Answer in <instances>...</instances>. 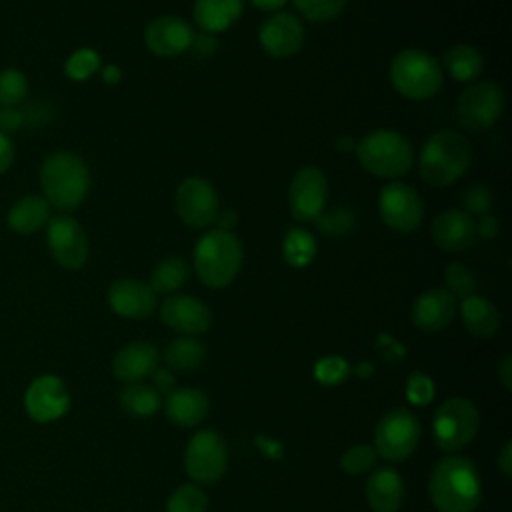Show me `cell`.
<instances>
[{
    "mask_svg": "<svg viewBox=\"0 0 512 512\" xmlns=\"http://www.w3.org/2000/svg\"><path fill=\"white\" fill-rule=\"evenodd\" d=\"M428 490L438 512H474L482 498L480 474L464 456L442 458L430 474Z\"/></svg>",
    "mask_w": 512,
    "mask_h": 512,
    "instance_id": "obj_1",
    "label": "cell"
},
{
    "mask_svg": "<svg viewBox=\"0 0 512 512\" xmlns=\"http://www.w3.org/2000/svg\"><path fill=\"white\" fill-rule=\"evenodd\" d=\"M38 180L42 196L62 212L76 210L90 192L88 164L70 150L48 154L40 164Z\"/></svg>",
    "mask_w": 512,
    "mask_h": 512,
    "instance_id": "obj_2",
    "label": "cell"
},
{
    "mask_svg": "<svg viewBox=\"0 0 512 512\" xmlns=\"http://www.w3.org/2000/svg\"><path fill=\"white\" fill-rule=\"evenodd\" d=\"M472 162L470 142L458 130L434 132L420 150L418 170L426 184L444 188L460 180Z\"/></svg>",
    "mask_w": 512,
    "mask_h": 512,
    "instance_id": "obj_3",
    "label": "cell"
},
{
    "mask_svg": "<svg viewBox=\"0 0 512 512\" xmlns=\"http://www.w3.org/2000/svg\"><path fill=\"white\" fill-rule=\"evenodd\" d=\"M244 250L240 240L232 232L208 230L194 246V272L198 280L208 288L230 286L242 270Z\"/></svg>",
    "mask_w": 512,
    "mask_h": 512,
    "instance_id": "obj_4",
    "label": "cell"
},
{
    "mask_svg": "<svg viewBox=\"0 0 512 512\" xmlns=\"http://www.w3.org/2000/svg\"><path fill=\"white\" fill-rule=\"evenodd\" d=\"M362 168L378 178H400L414 166V148L410 140L388 128L372 130L356 144Z\"/></svg>",
    "mask_w": 512,
    "mask_h": 512,
    "instance_id": "obj_5",
    "label": "cell"
},
{
    "mask_svg": "<svg viewBox=\"0 0 512 512\" xmlns=\"http://www.w3.org/2000/svg\"><path fill=\"white\" fill-rule=\"evenodd\" d=\"M390 82L408 100H428L440 92L444 70L432 54L420 48H404L390 62Z\"/></svg>",
    "mask_w": 512,
    "mask_h": 512,
    "instance_id": "obj_6",
    "label": "cell"
},
{
    "mask_svg": "<svg viewBox=\"0 0 512 512\" xmlns=\"http://www.w3.org/2000/svg\"><path fill=\"white\" fill-rule=\"evenodd\" d=\"M504 104H506V98L500 84H496L494 80L472 82L458 96V104H456L458 124L472 134L486 132L502 116Z\"/></svg>",
    "mask_w": 512,
    "mask_h": 512,
    "instance_id": "obj_7",
    "label": "cell"
},
{
    "mask_svg": "<svg viewBox=\"0 0 512 512\" xmlns=\"http://www.w3.org/2000/svg\"><path fill=\"white\" fill-rule=\"evenodd\" d=\"M478 410L466 398L444 400L432 422L434 442L444 452H456L464 448L478 432Z\"/></svg>",
    "mask_w": 512,
    "mask_h": 512,
    "instance_id": "obj_8",
    "label": "cell"
},
{
    "mask_svg": "<svg viewBox=\"0 0 512 512\" xmlns=\"http://www.w3.org/2000/svg\"><path fill=\"white\" fill-rule=\"evenodd\" d=\"M420 440V424L406 408L386 412L374 430V450L388 462L406 460Z\"/></svg>",
    "mask_w": 512,
    "mask_h": 512,
    "instance_id": "obj_9",
    "label": "cell"
},
{
    "mask_svg": "<svg viewBox=\"0 0 512 512\" xmlns=\"http://www.w3.org/2000/svg\"><path fill=\"white\" fill-rule=\"evenodd\" d=\"M46 246L52 260L66 268L78 270L88 260V236L82 224L68 214H56L46 224Z\"/></svg>",
    "mask_w": 512,
    "mask_h": 512,
    "instance_id": "obj_10",
    "label": "cell"
},
{
    "mask_svg": "<svg viewBox=\"0 0 512 512\" xmlns=\"http://www.w3.org/2000/svg\"><path fill=\"white\" fill-rule=\"evenodd\" d=\"M186 472L192 480L202 484L218 482L228 466V448L224 438L214 430L196 432L186 446Z\"/></svg>",
    "mask_w": 512,
    "mask_h": 512,
    "instance_id": "obj_11",
    "label": "cell"
},
{
    "mask_svg": "<svg viewBox=\"0 0 512 512\" xmlns=\"http://www.w3.org/2000/svg\"><path fill=\"white\" fill-rule=\"evenodd\" d=\"M174 208L178 218L190 228H206L216 222L220 212L218 192L202 176H188L184 178L174 196Z\"/></svg>",
    "mask_w": 512,
    "mask_h": 512,
    "instance_id": "obj_12",
    "label": "cell"
},
{
    "mask_svg": "<svg viewBox=\"0 0 512 512\" xmlns=\"http://www.w3.org/2000/svg\"><path fill=\"white\" fill-rule=\"evenodd\" d=\"M378 212L388 228L408 234L416 230L424 218V200L416 188L396 180L382 186L378 194Z\"/></svg>",
    "mask_w": 512,
    "mask_h": 512,
    "instance_id": "obj_13",
    "label": "cell"
},
{
    "mask_svg": "<svg viewBox=\"0 0 512 512\" xmlns=\"http://www.w3.org/2000/svg\"><path fill=\"white\" fill-rule=\"evenodd\" d=\"M328 180L318 166H302L288 186V208L294 220L314 222L326 208Z\"/></svg>",
    "mask_w": 512,
    "mask_h": 512,
    "instance_id": "obj_14",
    "label": "cell"
},
{
    "mask_svg": "<svg viewBox=\"0 0 512 512\" xmlns=\"http://www.w3.org/2000/svg\"><path fill=\"white\" fill-rule=\"evenodd\" d=\"M24 408L28 416L40 424L62 418L70 408V394L64 380L54 374L34 378L26 388Z\"/></svg>",
    "mask_w": 512,
    "mask_h": 512,
    "instance_id": "obj_15",
    "label": "cell"
},
{
    "mask_svg": "<svg viewBox=\"0 0 512 512\" xmlns=\"http://www.w3.org/2000/svg\"><path fill=\"white\" fill-rule=\"evenodd\" d=\"M260 46L272 58H290L300 52L306 40V30L292 12H274L258 30Z\"/></svg>",
    "mask_w": 512,
    "mask_h": 512,
    "instance_id": "obj_16",
    "label": "cell"
},
{
    "mask_svg": "<svg viewBox=\"0 0 512 512\" xmlns=\"http://www.w3.org/2000/svg\"><path fill=\"white\" fill-rule=\"evenodd\" d=\"M160 320L186 336L202 334L212 324L210 308L196 296L170 294L160 304Z\"/></svg>",
    "mask_w": 512,
    "mask_h": 512,
    "instance_id": "obj_17",
    "label": "cell"
},
{
    "mask_svg": "<svg viewBox=\"0 0 512 512\" xmlns=\"http://www.w3.org/2000/svg\"><path fill=\"white\" fill-rule=\"evenodd\" d=\"M194 36L196 34L190 22L172 14L154 18L144 30V42L148 50L162 58H172L192 48Z\"/></svg>",
    "mask_w": 512,
    "mask_h": 512,
    "instance_id": "obj_18",
    "label": "cell"
},
{
    "mask_svg": "<svg viewBox=\"0 0 512 512\" xmlns=\"http://www.w3.org/2000/svg\"><path fill=\"white\" fill-rule=\"evenodd\" d=\"M108 306L112 312L124 318L142 320L148 318L156 306V292L150 288V284H144L138 278H118L108 286L106 292Z\"/></svg>",
    "mask_w": 512,
    "mask_h": 512,
    "instance_id": "obj_19",
    "label": "cell"
},
{
    "mask_svg": "<svg viewBox=\"0 0 512 512\" xmlns=\"http://www.w3.org/2000/svg\"><path fill=\"white\" fill-rule=\"evenodd\" d=\"M430 238L442 252H464L476 240L474 218L460 208L442 210L432 220Z\"/></svg>",
    "mask_w": 512,
    "mask_h": 512,
    "instance_id": "obj_20",
    "label": "cell"
},
{
    "mask_svg": "<svg viewBox=\"0 0 512 512\" xmlns=\"http://www.w3.org/2000/svg\"><path fill=\"white\" fill-rule=\"evenodd\" d=\"M458 310V300L446 288H428L412 304L410 318L422 332H438L446 328Z\"/></svg>",
    "mask_w": 512,
    "mask_h": 512,
    "instance_id": "obj_21",
    "label": "cell"
},
{
    "mask_svg": "<svg viewBox=\"0 0 512 512\" xmlns=\"http://www.w3.org/2000/svg\"><path fill=\"white\" fill-rule=\"evenodd\" d=\"M156 368H158V350L154 344L144 340H136L122 346L112 360L114 376L126 384L142 382L146 376H152Z\"/></svg>",
    "mask_w": 512,
    "mask_h": 512,
    "instance_id": "obj_22",
    "label": "cell"
},
{
    "mask_svg": "<svg viewBox=\"0 0 512 512\" xmlns=\"http://www.w3.org/2000/svg\"><path fill=\"white\" fill-rule=\"evenodd\" d=\"M366 500L374 512H396L404 502L402 476L392 466L376 468L366 482Z\"/></svg>",
    "mask_w": 512,
    "mask_h": 512,
    "instance_id": "obj_23",
    "label": "cell"
},
{
    "mask_svg": "<svg viewBox=\"0 0 512 512\" xmlns=\"http://www.w3.org/2000/svg\"><path fill=\"white\" fill-rule=\"evenodd\" d=\"M52 218V206L42 194H26L18 198L6 214V224L12 232L20 236H30L46 228Z\"/></svg>",
    "mask_w": 512,
    "mask_h": 512,
    "instance_id": "obj_24",
    "label": "cell"
},
{
    "mask_svg": "<svg viewBox=\"0 0 512 512\" xmlns=\"http://www.w3.org/2000/svg\"><path fill=\"white\" fill-rule=\"evenodd\" d=\"M244 10V0H194L192 16L206 34L228 30Z\"/></svg>",
    "mask_w": 512,
    "mask_h": 512,
    "instance_id": "obj_25",
    "label": "cell"
},
{
    "mask_svg": "<svg viewBox=\"0 0 512 512\" xmlns=\"http://www.w3.org/2000/svg\"><path fill=\"white\" fill-rule=\"evenodd\" d=\"M208 398L196 388H176L166 396V416L170 422L190 428L200 424L208 414Z\"/></svg>",
    "mask_w": 512,
    "mask_h": 512,
    "instance_id": "obj_26",
    "label": "cell"
},
{
    "mask_svg": "<svg viewBox=\"0 0 512 512\" xmlns=\"http://www.w3.org/2000/svg\"><path fill=\"white\" fill-rule=\"evenodd\" d=\"M460 316L466 330L476 338H490L500 328L498 308L484 296H468L460 302Z\"/></svg>",
    "mask_w": 512,
    "mask_h": 512,
    "instance_id": "obj_27",
    "label": "cell"
},
{
    "mask_svg": "<svg viewBox=\"0 0 512 512\" xmlns=\"http://www.w3.org/2000/svg\"><path fill=\"white\" fill-rule=\"evenodd\" d=\"M442 70H446L458 82H472L484 68L480 50L472 44H454L442 54Z\"/></svg>",
    "mask_w": 512,
    "mask_h": 512,
    "instance_id": "obj_28",
    "label": "cell"
},
{
    "mask_svg": "<svg viewBox=\"0 0 512 512\" xmlns=\"http://www.w3.org/2000/svg\"><path fill=\"white\" fill-rule=\"evenodd\" d=\"M118 400H120V408L134 418H148L156 414L162 404V396L154 390V386L144 382L126 384Z\"/></svg>",
    "mask_w": 512,
    "mask_h": 512,
    "instance_id": "obj_29",
    "label": "cell"
},
{
    "mask_svg": "<svg viewBox=\"0 0 512 512\" xmlns=\"http://www.w3.org/2000/svg\"><path fill=\"white\" fill-rule=\"evenodd\" d=\"M190 266L182 256H166L156 262L150 274V288L156 294H176L178 288L188 280Z\"/></svg>",
    "mask_w": 512,
    "mask_h": 512,
    "instance_id": "obj_30",
    "label": "cell"
},
{
    "mask_svg": "<svg viewBox=\"0 0 512 512\" xmlns=\"http://www.w3.org/2000/svg\"><path fill=\"white\" fill-rule=\"evenodd\" d=\"M164 360L170 370L190 372L204 362V346L194 336H180L164 350Z\"/></svg>",
    "mask_w": 512,
    "mask_h": 512,
    "instance_id": "obj_31",
    "label": "cell"
},
{
    "mask_svg": "<svg viewBox=\"0 0 512 512\" xmlns=\"http://www.w3.org/2000/svg\"><path fill=\"white\" fill-rule=\"evenodd\" d=\"M318 252L316 236L304 228H290L282 240L284 260L294 268L308 266Z\"/></svg>",
    "mask_w": 512,
    "mask_h": 512,
    "instance_id": "obj_32",
    "label": "cell"
},
{
    "mask_svg": "<svg viewBox=\"0 0 512 512\" xmlns=\"http://www.w3.org/2000/svg\"><path fill=\"white\" fill-rule=\"evenodd\" d=\"M28 96V78L18 68L0 70V106H18Z\"/></svg>",
    "mask_w": 512,
    "mask_h": 512,
    "instance_id": "obj_33",
    "label": "cell"
},
{
    "mask_svg": "<svg viewBox=\"0 0 512 512\" xmlns=\"http://www.w3.org/2000/svg\"><path fill=\"white\" fill-rule=\"evenodd\" d=\"M98 70H100V54L92 48H78L64 62V74L76 82L88 80Z\"/></svg>",
    "mask_w": 512,
    "mask_h": 512,
    "instance_id": "obj_34",
    "label": "cell"
},
{
    "mask_svg": "<svg viewBox=\"0 0 512 512\" xmlns=\"http://www.w3.org/2000/svg\"><path fill=\"white\" fill-rule=\"evenodd\" d=\"M314 224L324 236H346L356 226V216L346 206H336L330 212H322Z\"/></svg>",
    "mask_w": 512,
    "mask_h": 512,
    "instance_id": "obj_35",
    "label": "cell"
},
{
    "mask_svg": "<svg viewBox=\"0 0 512 512\" xmlns=\"http://www.w3.org/2000/svg\"><path fill=\"white\" fill-rule=\"evenodd\" d=\"M208 498L194 484H182L176 488L166 504V512H206Z\"/></svg>",
    "mask_w": 512,
    "mask_h": 512,
    "instance_id": "obj_36",
    "label": "cell"
},
{
    "mask_svg": "<svg viewBox=\"0 0 512 512\" xmlns=\"http://www.w3.org/2000/svg\"><path fill=\"white\" fill-rule=\"evenodd\" d=\"M444 284H446V290L458 300H464L468 296L474 294L476 290V276L474 272L464 266L462 262H452L446 266L444 270Z\"/></svg>",
    "mask_w": 512,
    "mask_h": 512,
    "instance_id": "obj_37",
    "label": "cell"
},
{
    "mask_svg": "<svg viewBox=\"0 0 512 512\" xmlns=\"http://www.w3.org/2000/svg\"><path fill=\"white\" fill-rule=\"evenodd\" d=\"M296 10L310 22H330L342 14L348 0H292Z\"/></svg>",
    "mask_w": 512,
    "mask_h": 512,
    "instance_id": "obj_38",
    "label": "cell"
},
{
    "mask_svg": "<svg viewBox=\"0 0 512 512\" xmlns=\"http://www.w3.org/2000/svg\"><path fill=\"white\" fill-rule=\"evenodd\" d=\"M350 374V364L342 356H324L314 364V378L324 386H338Z\"/></svg>",
    "mask_w": 512,
    "mask_h": 512,
    "instance_id": "obj_39",
    "label": "cell"
},
{
    "mask_svg": "<svg viewBox=\"0 0 512 512\" xmlns=\"http://www.w3.org/2000/svg\"><path fill=\"white\" fill-rule=\"evenodd\" d=\"M462 208L468 216H482V214H488L490 208H492V202H494V194L492 190L482 184V182H474L472 186H468L464 192H462Z\"/></svg>",
    "mask_w": 512,
    "mask_h": 512,
    "instance_id": "obj_40",
    "label": "cell"
},
{
    "mask_svg": "<svg viewBox=\"0 0 512 512\" xmlns=\"http://www.w3.org/2000/svg\"><path fill=\"white\" fill-rule=\"evenodd\" d=\"M376 450L374 446H368V444H358V446H352L348 448L342 458H340V466L344 472L348 474H362V472H368L374 464H376Z\"/></svg>",
    "mask_w": 512,
    "mask_h": 512,
    "instance_id": "obj_41",
    "label": "cell"
},
{
    "mask_svg": "<svg viewBox=\"0 0 512 512\" xmlns=\"http://www.w3.org/2000/svg\"><path fill=\"white\" fill-rule=\"evenodd\" d=\"M406 398L416 406L430 404L434 398V382L422 372H412L406 382Z\"/></svg>",
    "mask_w": 512,
    "mask_h": 512,
    "instance_id": "obj_42",
    "label": "cell"
},
{
    "mask_svg": "<svg viewBox=\"0 0 512 512\" xmlns=\"http://www.w3.org/2000/svg\"><path fill=\"white\" fill-rule=\"evenodd\" d=\"M26 122L24 112L18 110V106H0V132L10 136L12 132L20 130Z\"/></svg>",
    "mask_w": 512,
    "mask_h": 512,
    "instance_id": "obj_43",
    "label": "cell"
},
{
    "mask_svg": "<svg viewBox=\"0 0 512 512\" xmlns=\"http://www.w3.org/2000/svg\"><path fill=\"white\" fill-rule=\"evenodd\" d=\"M152 380H154V390L160 396H170L176 390V376L170 368H156L152 372Z\"/></svg>",
    "mask_w": 512,
    "mask_h": 512,
    "instance_id": "obj_44",
    "label": "cell"
},
{
    "mask_svg": "<svg viewBox=\"0 0 512 512\" xmlns=\"http://www.w3.org/2000/svg\"><path fill=\"white\" fill-rule=\"evenodd\" d=\"M378 344H384V348L378 346V350H380L378 354L382 356V360L394 364V362H398V360L404 358V348H402L398 342H394L388 334H382L380 340H378Z\"/></svg>",
    "mask_w": 512,
    "mask_h": 512,
    "instance_id": "obj_45",
    "label": "cell"
},
{
    "mask_svg": "<svg viewBox=\"0 0 512 512\" xmlns=\"http://www.w3.org/2000/svg\"><path fill=\"white\" fill-rule=\"evenodd\" d=\"M474 224H476V236H480V238H494L500 230L498 218L490 212L478 216V220H474Z\"/></svg>",
    "mask_w": 512,
    "mask_h": 512,
    "instance_id": "obj_46",
    "label": "cell"
},
{
    "mask_svg": "<svg viewBox=\"0 0 512 512\" xmlns=\"http://www.w3.org/2000/svg\"><path fill=\"white\" fill-rule=\"evenodd\" d=\"M14 156H16V148H14L12 138L0 132V174L10 170V166L14 162Z\"/></svg>",
    "mask_w": 512,
    "mask_h": 512,
    "instance_id": "obj_47",
    "label": "cell"
},
{
    "mask_svg": "<svg viewBox=\"0 0 512 512\" xmlns=\"http://www.w3.org/2000/svg\"><path fill=\"white\" fill-rule=\"evenodd\" d=\"M192 48L198 52V56H212L218 50V40L214 34L202 32L200 36H194Z\"/></svg>",
    "mask_w": 512,
    "mask_h": 512,
    "instance_id": "obj_48",
    "label": "cell"
},
{
    "mask_svg": "<svg viewBox=\"0 0 512 512\" xmlns=\"http://www.w3.org/2000/svg\"><path fill=\"white\" fill-rule=\"evenodd\" d=\"M496 460H498V468L502 470V474L506 478H510L512 476V442H506L502 446V450H500Z\"/></svg>",
    "mask_w": 512,
    "mask_h": 512,
    "instance_id": "obj_49",
    "label": "cell"
},
{
    "mask_svg": "<svg viewBox=\"0 0 512 512\" xmlns=\"http://www.w3.org/2000/svg\"><path fill=\"white\" fill-rule=\"evenodd\" d=\"M498 378L506 390H512V356L506 354L498 368Z\"/></svg>",
    "mask_w": 512,
    "mask_h": 512,
    "instance_id": "obj_50",
    "label": "cell"
},
{
    "mask_svg": "<svg viewBox=\"0 0 512 512\" xmlns=\"http://www.w3.org/2000/svg\"><path fill=\"white\" fill-rule=\"evenodd\" d=\"M216 222H218V230L232 232L236 228V224H238V216H236L234 210H224V212H218Z\"/></svg>",
    "mask_w": 512,
    "mask_h": 512,
    "instance_id": "obj_51",
    "label": "cell"
},
{
    "mask_svg": "<svg viewBox=\"0 0 512 512\" xmlns=\"http://www.w3.org/2000/svg\"><path fill=\"white\" fill-rule=\"evenodd\" d=\"M256 444H258L260 450H262L266 456H270V458H280V456H282V446H280L278 442H270L268 438L260 436V438L256 440Z\"/></svg>",
    "mask_w": 512,
    "mask_h": 512,
    "instance_id": "obj_52",
    "label": "cell"
},
{
    "mask_svg": "<svg viewBox=\"0 0 512 512\" xmlns=\"http://www.w3.org/2000/svg\"><path fill=\"white\" fill-rule=\"evenodd\" d=\"M250 2L264 12H280V8H284L288 0H250Z\"/></svg>",
    "mask_w": 512,
    "mask_h": 512,
    "instance_id": "obj_53",
    "label": "cell"
},
{
    "mask_svg": "<svg viewBox=\"0 0 512 512\" xmlns=\"http://www.w3.org/2000/svg\"><path fill=\"white\" fill-rule=\"evenodd\" d=\"M120 68L118 66H106L102 68V80L108 82V84H116L120 80Z\"/></svg>",
    "mask_w": 512,
    "mask_h": 512,
    "instance_id": "obj_54",
    "label": "cell"
},
{
    "mask_svg": "<svg viewBox=\"0 0 512 512\" xmlns=\"http://www.w3.org/2000/svg\"><path fill=\"white\" fill-rule=\"evenodd\" d=\"M336 146H338L342 152H350L352 148H356V144H354V140H352L350 136H340V138L336 140Z\"/></svg>",
    "mask_w": 512,
    "mask_h": 512,
    "instance_id": "obj_55",
    "label": "cell"
},
{
    "mask_svg": "<svg viewBox=\"0 0 512 512\" xmlns=\"http://www.w3.org/2000/svg\"><path fill=\"white\" fill-rule=\"evenodd\" d=\"M354 372H356L358 376L366 378V376H370V374H372V364H368V362H360V364L354 368Z\"/></svg>",
    "mask_w": 512,
    "mask_h": 512,
    "instance_id": "obj_56",
    "label": "cell"
}]
</instances>
